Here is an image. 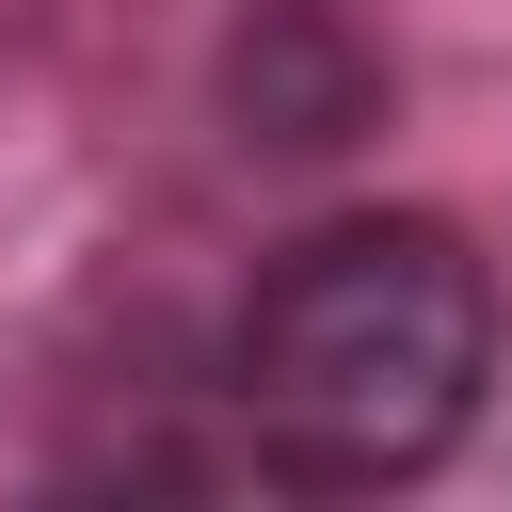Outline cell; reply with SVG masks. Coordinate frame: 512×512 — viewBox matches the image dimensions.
<instances>
[{
  "instance_id": "1",
  "label": "cell",
  "mask_w": 512,
  "mask_h": 512,
  "mask_svg": "<svg viewBox=\"0 0 512 512\" xmlns=\"http://www.w3.org/2000/svg\"><path fill=\"white\" fill-rule=\"evenodd\" d=\"M496 384V272L432 208H352L288 240L224 336V400L272 480L304 496H400L480 432Z\"/></svg>"
}]
</instances>
